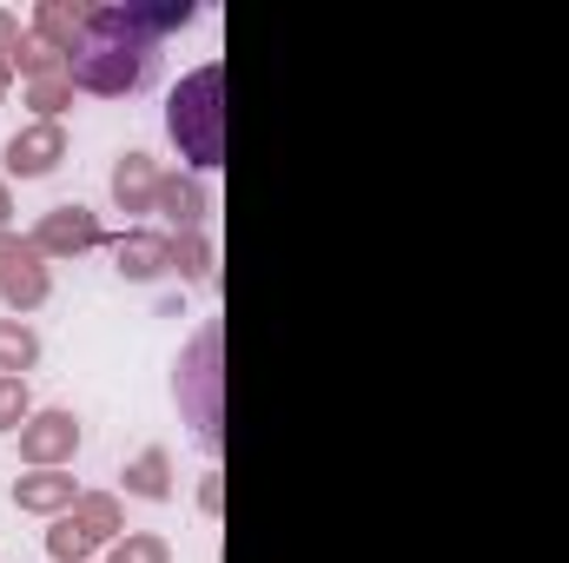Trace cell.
I'll return each instance as SVG.
<instances>
[{
	"mask_svg": "<svg viewBox=\"0 0 569 563\" xmlns=\"http://www.w3.org/2000/svg\"><path fill=\"white\" fill-rule=\"evenodd\" d=\"M219 332H199L179 385H192V424H199V444H219Z\"/></svg>",
	"mask_w": 569,
	"mask_h": 563,
	"instance_id": "6",
	"label": "cell"
},
{
	"mask_svg": "<svg viewBox=\"0 0 569 563\" xmlns=\"http://www.w3.org/2000/svg\"><path fill=\"white\" fill-rule=\"evenodd\" d=\"M107 563H172V544L152 537V531H127V537L107 551Z\"/></svg>",
	"mask_w": 569,
	"mask_h": 563,
	"instance_id": "20",
	"label": "cell"
},
{
	"mask_svg": "<svg viewBox=\"0 0 569 563\" xmlns=\"http://www.w3.org/2000/svg\"><path fill=\"white\" fill-rule=\"evenodd\" d=\"M7 87H13V60H0V93H7Z\"/></svg>",
	"mask_w": 569,
	"mask_h": 563,
	"instance_id": "25",
	"label": "cell"
},
{
	"mask_svg": "<svg viewBox=\"0 0 569 563\" xmlns=\"http://www.w3.org/2000/svg\"><path fill=\"white\" fill-rule=\"evenodd\" d=\"M73 517H80L100 544H120V537H127V511H120V497H113V491H87V497L73 504Z\"/></svg>",
	"mask_w": 569,
	"mask_h": 563,
	"instance_id": "16",
	"label": "cell"
},
{
	"mask_svg": "<svg viewBox=\"0 0 569 563\" xmlns=\"http://www.w3.org/2000/svg\"><path fill=\"white\" fill-rule=\"evenodd\" d=\"M159 179H166V172L152 166V152H140V146L120 152V159H113V206H120V213H152V206H159Z\"/></svg>",
	"mask_w": 569,
	"mask_h": 563,
	"instance_id": "8",
	"label": "cell"
},
{
	"mask_svg": "<svg viewBox=\"0 0 569 563\" xmlns=\"http://www.w3.org/2000/svg\"><path fill=\"white\" fill-rule=\"evenodd\" d=\"M87 20H93V7H80V0H40L33 7V40H47L53 53H73L87 40Z\"/></svg>",
	"mask_w": 569,
	"mask_h": 563,
	"instance_id": "11",
	"label": "cell"
},
{
	"mask_svg": "<svg viewBox=\"0 0 569 563\" xmlns=\"http://www.w3.org/2000/svg\"><path fill=\"white\" fill-rule=\"evenodd\" d=\"M172 273H179L186 285H206V279H212V239L179 233V239H172Z\"/></svg>",
	"mask_w": 569,
	"mask_h": 563,
	"instance_id": "18",
	"label": "cell"
},
{
	"mask_svg": "<svg viewBox=\"0 0 569 563\" xmlns=\"http://www.w3.org/2000/svg\"><path fill=\"white\" fill-rule=\"evenodd\" d=\"M13 73H27V80H53V73H67V53H53L47 40L27 33V47L13 53Z\"/></svg>",
	"mask_w": 569,
	"mask_h": 563,
	"instance_id": "21",
	"label": "cell"
},
{
	"mask_svg": "<svg viewBox=\"0 0 569 563\" xmlns=\"http://www.w3.org/2000/svg\"><path fill=\"white\" fill-rule=\"evenodd\" d=\"M40 365V332L27 318H0V378H27Z\"/></svg>",
	"mask_w": 569,
	"mask_h": 563,
	"instance_id": "14",
	"label": "cell"
},
{
	"mask_svg": "<svg viewBox=\"0 0 569 563\" xmlns=\"http://www.w3.org/2000/svg\"><path fill=\"white\" fill-rule=\"evenodd\" d=\"M73 93H80V87H73L67 73H53V80H27V107H33L40 120H60V113L73 107Z\"/></svg>",
	"mask_w": 569,
	"mask_h": 563,
	"instance_id": "19",
	"label": "cell"
},
{
	"mask_svg": "<svg viewBox=\"0 0 569 563\" xmlns=\"http://www.w3.org/2000/svg\"><path fill=\"white\" fill-rule=\"evenodd\" d=\"M113 259H120V279H159V273H172V239L166 233H120Z\"/></svg>",
	"mask_w": 569,
	"mask_h": 563,
	"instance_id": "12",
	"label": "cell"
},
{
	"mask_svg": "<svg viewBox=\"0 0 569 563\" xmlns=\"http://www.w3.org/2000/svg\"><path fill=\"white\" fill-rule=\"evenodd\" d=\"M33 418V398H27V378H0V431H20Z\"/></svg>",
	"mask_w": 569,
	"mask_h": 563,
	"instance_id": "22",
	"label": "cell"
},
{
	"mask_svg": "<svg viewBox=\"0 0 569 563\" xmlns=\"http://www.w3.org/2000/svg\"><path fill=\"white\" fill-rule=\"evenodd\" d=\"M47 292H53V273H47V259L33 253V239L0 233V298H7L13 312H40Z\"/></svg>",
	"mask_w": 569,
	"mask_h": 563,
	"instance_id": "3",
	"label": "cell"
},
{
	"mask_svg": "<svg viewBox=\"0 0 569 563\" xmlns=\"http://www.w3.org/2000/svg\"><path fill=\"white\" fill-rule=\"evenodd\" d=\"M166 134L179 146V159H192L199 172L226 166V73L219 67H199L172 87L166 100Z\"/></svg>",
	"mask_w": 569,
	"mask_h": 563,
	"instance_id": "2",
	"label": "cell"
},
{
	"mask_svg": "<svg viewBox=\"0 0 569 563\" xmlns=\"http://www.w3.org/2000/svg\"><path fill=\"white\" fill-rule=\"evenodd\" d=\"M127 497H146V504H166V497H172V457H166L159 444L127 464Z\"/></svg>",
	"mask_w": 569,
	"mask_h": 563,
	"instance_id": "15",
	"label": "cell"
},
{
	"mask_svg": "<svg viewBox=\"0 0 569 563\" xmlns=\"http://www.w3.org/2000/svg\"><path fill=\"white\" fill-rule=\"evenodd\" d=\"M60 159H67V127L60 120H27L7 140V172H20V179H47Z\"/></svg>",
	"mask_w": 569,
	"mask_h": 563,
	"instance_id": "7",
	"label": "cell"
},
{
	"mask_svg": "<svg viewBox=\"0 0 569 563\" xmlns=\"http://www.w3.org/2000/svg\"><path fill=\"white\" fill-rule=\"evenodd\" d=\"M152 73H159V47H152V40H140V33H127L113 7H93L87 40L67 53V80H73L80 93L127 100V93H140Z\"/></svg>",
	"mask_w": 569,
	"mask_h": 563,
	"instance_id": "1",
	"label": "cell"
},
{
	"mask_svg": "<svg viewBox=\"0 0 569 563\" xmlns=\"http://www.w3.org/2000/svg\"><path fill=\"white\" fill-rule=\"evenodd\" d=\"M47 551H53V563H87L93 551H100V537L67 511V517H53V531H47Z\"/></svg>",
	"mask_w": 569,
	"mask_h": 563,
	"instance_id": "17",
	"label": "cell"
},
{
	"mask_svg": "<svg viewBox=\"0 0 569 563\" xmlns=\"http://www.w3.org/2000/svg\"><path fill=\"white\" fill-rule=\"evenodd\" d=\"M87 491L67 477V471H33V477H13V504L33 511V517H67Z\"/></svg>",
	"mask_w": 569,
	"mask_h": 563,
	"instance_id": "9",
	"label": "cell"
},
{
	"mask_svg": "<svg viewBox=\"0 0 569 563\" xmlns=\"http://www.w3.org/2000/svg\"><path fill=\"white\" fill-rule=\"evenodd\" d=\"M7 219H13V192H7V179H0V233H7Z\"/></svg>",
	"mask_w": 569,
	"mask_h": 563,
	"instance_id": "24",
	"label": "cell"
},
{
	"mask_svg": "<svg viewBox=\"0 0 569 563\" xmlns=\"http://www.w3.org/2000/svg\"><path fill=\"white\" fill-rule=\"evenodd\" d=\"M20 47H27V33H20V20H13V13H0V60H13Z\"/></svg>",
	"mask_w": 569,
	"mask_h": 563,
	"instance_id": "23",
	"label": "cell"
},
{
	"mask_svg": "<svg viewBox=\"0 0 569 563\" xmlns=\"http://www.w3.org/2000/svg\"><path fill=\"white\" fill-rule=\"evenodd\" d=\"M152 213H166L179 233H199V219H206L212 206H206V186H199V179L166 172V179H159V206H152Z\"/></svg>",
	"mask_w": 569,
	"mask_h": 563,
	"instance_id": "13",
	"label": "cell"
},
{
	"mask_svg": "<svg viewBox=\"0 0 569 563\" xmlns=\"http://www.w3.org/2000/svg\"><path fill=\"white\" fill-rule=\"evenodd\" d=\"M13 437H20V457H27L33 471H60V464H73V451H80V418H73V412H33Z\"/></svg>",
	"mask_w": 569,
	"mask_h": 563,
	"instance_id": "5",
	"label": "cell"
},
{
	"mask_svg": "<svg viewBox=\"0 0 569 563\" xmlns=\"http://www.w3.org/2000/svg\"><path fill=\"white\" fill-rule=\"evenodd\" d=\"M113 13H120V27H127V33H140V40L159 47V40H166V33H179L199 7H192V0H113Z\"/></svg>",
	"mask_w": 569,
	"mask_h": 563,
	"instance_id": "10",
	"label": "cell"
},
{
	"mask_svg": "<svg viewBox=\"0 0 569 563\" xmlns=\"http://www.w3.org/2000/svg\"><path fill=\"white\" fill-rule=\"evenodd\" d=\"M107 233H100V213L93 206H53V213H40V226H33V253L40 259H80V253H93Z\"/></svg>",
	"mask_w": 569,
	"mask_h": 563,
	"instance_id": "4",
	"label": "cell"
}]
</instances>
